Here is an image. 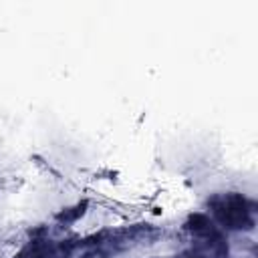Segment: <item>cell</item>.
<instances>
[{
	"label": "cell",
	"mask_w": 258,
	"mask_h": 258,
	"mask_svg": "<svg viewBox=\"0 0 258 258\" xmlns=\"http://www.w3.org/2000/svg\"><path fill=\"white\" fill-rule=\"evenodd\" d=\"M216 214L224 224H230V228H242V224L248 220L244 200H240L238 196L224 198L220 204H216Z\"/></svg>",
	"instance_id": "6da1fadb"
}]
</instances>
